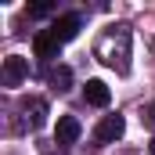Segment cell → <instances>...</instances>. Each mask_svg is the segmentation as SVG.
<instances>
[{
  "label": "cell",
  "instance_id": "1",
  "mask_svg": "<svg viewBox=\"0 0 155 155\" xmlns=\"http://www.w3.org/2000/svg\"><path fill=\"white\" fill-rule=\"evenodd\" d=\"M94 54H97L101 65H108V69H116L119 76H126V72H130V25H123V22L108 25V29L97 36Z\"/></svg>",
  "mask_w": 155,
  "mask_h": 155
},
{
  "label": "cell",
  "instance_id": "2",
  "mask_svg": "<svg viewBox=\"0 0 155 155\" xmlns=\"http://www.w3.org/2000/svg\"><path fill=\"white\" fill-rule=\"evenodd\" d=\"M123 134H126V119L123 116H105L97 123V130H94V137H97L101 144H116Z\"/></svg>",
  "mask_w": 155,
  "mask_h": 155
},
{
  "label": "cell",
  "instance_id": "3",
  "mask_svg": "<svg viewBox=\"0 0 155 155\" xmlns=\"http://www.w3.org/2000/svg\"><path fill=\"white\" fill-rule=\"evenodd\" d=\"M25 76H29V61H25L22 54L4 58V87H18Z\"/></svg>",
  "mask_w": 155,
  "mask_h": 155
},
{
  "label": "cell",
  "instance_id": "4",
  "mask_svg": "<svg viewBox=\"0 0 155 155\" xmlns=\"http://www.w3.org/2000/svg\"><path fill=\"white\" fill-rule=\"evenodd\" d=\"M79 29H83V18H79V15H61V18H58V22L51 25V33L61 40V43L76 40V33H79Z\"/></svg>",
  "mask_w": 155,
  "mask_h": 155
},
{
  "label": "cell",
  "instance_id": "5",
  "mask_svg": "<svg viewBox=\"0 0 155 155\" xmlns=\"http://www.w3.org/2000/svg\"><path fill=\"white\" fill-rule=\"evenodd\" d=\"M83 97H87V105H94V108H105V105L112 101V90H108V83H101V79H87V87H83Z\"/></svg>",
  "mask_w": 155,
  "mask_h": 155
},
{
  "label": "cell",
  "instance_id": "6",
  "mask_svg": "<svg viewBox=\"0 0 155 155\" xmlns=\"http://www.w3.org/2000/svg\"><path fill=\"white\" fill-rule=\"evenodd\" d=\"M33 51H36V58H58V51H61V40L54 36L51 29H43L33 36Z\"/></svg>",
  "mask_w": 155,
  "mask_h": 155
},
{
  "label": "cell",
  "instance_id": "7",
  "mask_svg": "<svg viewBox=\"0 0 155 155\" xmlns=\"http://www.w3.org/2000/svg\"><path fill=\"white\" fill-rule=\"evenodd\" d=\"M79 134H83V126H79V119H76V116H61V119H58V130H54L58 144H76Z\"/></svg>",
  "mask_w": 155,
  "mask_h": 155
},
{
  "label": "cell",
  "instance_id": "8",
  "mask_svg": "<svg viewBox=\"0 0 155 155\" xmlns=\"http://www.w3.org/2000/svg\"><path fill=\"white\" fill-rule=\"evenodd\" d=\"M22 108H25V116H29V126H33V130H40V126L47 123V101H43V97H25Z\"/></svg>",
  "mask_w": 155,
  "mask_h": 155
},
{
  "label": "cell",
  "instance_id": "9",
  "mask_svg": "<svg viewBox=\"0 0 155 155\" xmlns=\"http://www.w3.org/2000/svg\"><path fill=\"white\" fill-rule=\"evenodd\" d=\"M47 83H51L58 94H65V90L72 87V69H69V65H54V69L47 72Z\"/></svg>",
  "mask_w": 155,
  "mask_h": 155
},
{
  "label": "cell",
  "instance_id": "10",
  "mask_svg": "<svg viewBox=\"0 0 155 155\" xmlns=\"http://www.w3.org/2000/svg\"><path fill=\"white\" fill-rule=\"evenodd\" d=\"M54 11V4H33L29 7V18H43V15H51Z\"/></svg>",
  "mask_w": 155,
  "mask_h": 155
},
{
  "label": "cell",
  "instance_id": "11",
  "mask_svg": "<svg viewBox=\"0 0 155 155\" xmlns=\"http://www.w3.org/2000/svg\"><path fill=\"white\" fill-rule=\"evenodd\" d=\"M148 119H152V123H155V105H152V108H148Z\"/></svg>",
  "mask_w": 155,
  "mask_h": 155
},
{
  "label": "cell",
  "instance_id": "12",
  "mask_svg": "<svg viewBox=\"0 0 155 155\" xmlns=\"http://www.w3.org/2000/svg\"><path fill=\"white\" fill-rule=\"evenodd\" d=\"M148 152H152V155H155V137H152V144H148Z\"/></svg>",
  "mask_w": 155,
  "mask_h": 155
}]
</instances>
